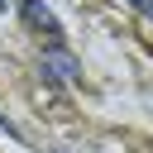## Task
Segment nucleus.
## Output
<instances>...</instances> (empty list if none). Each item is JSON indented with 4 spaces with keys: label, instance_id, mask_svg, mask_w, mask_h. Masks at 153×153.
<instances>
[{
    "label": "nucleus",
    "instance_id": "2",
    "mask_svg": "<svg viewBox=\"0 0 153 153\" xmlns=\"http://www.w3.org/2000/svg\"><path fill=\"white\" fill-rule=\"evenodd\" d=\"M24 19H29L33 29H43V33L53 38V48H57V38H62V24H57V14H53L43 0H24Z\"/></svg>",
    "mask_w": 153,
    "mask_h": 153
},
{
    "label": "nucleus",
    "instance_id": "5",
    "mask_svg": "<svg viewBox=\"0 0 153 153\" xmlns=\"http://www.w3.org/2000/svg\"><path fill=\"white\" fill-rule=\"evenodd\" d=\"M5 5H10V0H0V10H5Z\"/></svg>",
    "mask_w": 153,
    "mask_h": 153
},
{
    "label": "nucleus",
    "instance_id": "3",
    "mask_svg": "<svg viewBox=\"0 0 153 153\" xmlns=\"http://www.w3.org/2000/svg\"><path fill=\"white\" fill-rule=\"evenodd\" d=\"M129 5H134V10H139V14L148 19V24H153V0H129Z\"/></svg>",
    "mask_w": 153,
    "mask_h": 153
},
{
    "label": "nucleus",
    "instance_id": "4",
    "mask_svg": "<svg viewBox=\"0 0 153 153\" xmlns=\"http://www.w3.org/2000/svg\"><path fill=\"white\" fill-rule=\"evenodd\" d=\"M0 129H5V134H14V124H10V120H5V115H0Z\"/></svg>",
    "mask_w": 153,
    "mask_h": 153
},
{
    "label": "nucleus",
    "instance_id": "1",
    "mask_svg": "<svg viewBox=\"0 0 153 153\" xmlns=\"http://www.w3.org/2000/svg\"><path fill=\"white\" fill-rule=\"evenodd\" d=\"M38 67H43V72H48L53 81H76V76H81V62H76V57H72L67 48H48Z\"/></svg>",
    "mask_w": 153,
    "mask_h": 153
}]
</instances>
